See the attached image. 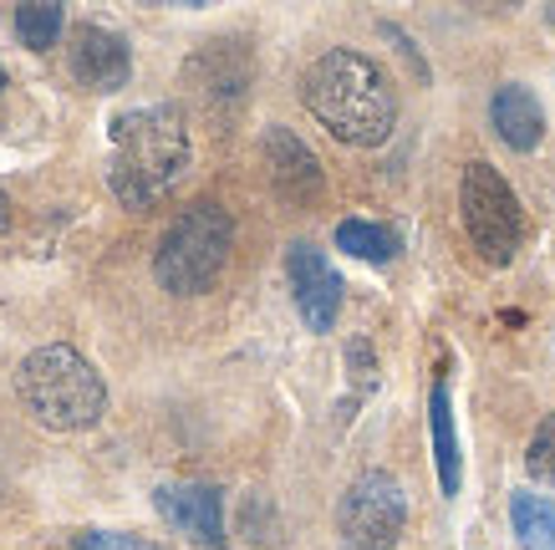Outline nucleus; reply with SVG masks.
<instances>
[{
  "instance_id": "7ed1b4c3",
  "label": "nucleus",
  "mask_w": 555,
  "mask_h": 550,
  "mask_svg": "<svg viewBox=\"0 0 555 550\" xmlns=\"http://www.w3.org/2000/svg\"><path fill=\"white\" fill-rule=\"evenodd\" d=\"M16 393L26 402V413L36 423H47L56 434H72V429H92L107 408V383L102 372L87 362L77 347H36L26 362L16 367Z\"/></svg>"
},
{
  "instance_id": "0eeeda50",
  "label": "nucleus",
  "mask_w": 555,
  "mask_h": 550,
  "mask_svg": "<svg viewBox=\"0 0 555 550\" xmlns=\"http://www.w3.org/2000/svg\"><path fill=\"white\" fill-rule=\"evenodd\" d=\"M286 281L296 296V311L311 332H332L341 311V276L332 270V260L311 245V240H291L286 245Z\"/></svg>"
},
{
  "instance_id": "f8f14e48",
  "label": "nucleus",
  "mask_w": 555,
  "mask_h": 550,
  "mask_svg": "<svg viewBox=\"0 0 555 550\" xmlns=\"http://www.w3.org/2000/svg\"><path fill=\"white\" fill-rule=\"evenodd\" d=\"M428 429H434L438 489L454 500L459 479H464V459H459V434H454V402H449V387L443 383H434V393H428Z\"/></svg>"
},
{
  "instance_id": "dca6fc26",
  "label": "nucleus",
  "mask_w": 555,
  "mask_h": 550,
  "mask_svg": "<svg viewBox=\"0 0 555 550\" xmlns=\"http://www.w3.org/2000/svg\"><path fill=\"white\" fill-rule=\"evenodd\" d=\"M525 469L530 479H540L545 489H555V413H545L530 434V449H525Z\"/></svg>"
},
{
  "instance_id": "6e6552de",
  "label": "nucleus",
  "mask_w": 555,
  "mask_h": 550,
  "mask_svg": "<svg viewBox=\"0 0 555 550\" xmlns=\"http://www.w3.org/2000/svg\"><path fill=\"white\" fill-rule=\"evenodd\" d=\"M260 158H266V174H270V189L281 194L286 204L306 209V204L321 200V189H326V174H321V158L306 149L301 138L281 128V123H270L266 138H260Z\"/></svg>"
},
{
  "instance_id": "9b49d317",
  "label": "nucleus",
  "mask_w": 555,
  "mask_h": 550,
  "mask_svg": "<svg viewBox=\"0 0 555 550\" xmlns=\"http://www.w3.org/2000/svg\"><path fill=\"white\" fill-rule=\"evenodd\" d=\"M489 123H494V133L505 138L515 153L540 149V138H545V107H540V98L525 82L494 87V98H489Z\"/></svg>"
},
{
  "instance_id": "1a4fd4ad",
  "label": "nucleus",
  "mask_w": 555,
  "mask_h": 550,
  "mask_svg": "<svg viewBox=\"0 0 555 550\" xmlns=\"http://www.w3.org/2000/svg\"><path fill=\"white\" fill-rule=\"evenodd\" d=\"M67 67L72 77L92 92H118L128 87L133 77V51L122 41L118 31H107V26H77L72 31V47H67Z\"/></svg>"
},
{
  "instance_id": "f3484780",
  "label": "nucleus",
  "mask_w": 555,
  "mask_h": 550,
  "mask_svg": "<svg viewBox=\"0 0 555 550\" xmlns=\"http://www.w3.org/2000/svg\"><path fill=\"white\" fill-rule=\"evenodd\" d=\"M77 550H164L143 540V535H118V530H82L77 535Z\"/></svg>"
},
{
  "instance_id": "20e7f679",
  "label": "nucleus",
  "mask_w": 555,
  "mask_h": 550,
  "mask_svg": "<svg viewBox=\"0 0 555 550\" xmlns=\"http://www.w3.org/2000/svg\"><path fill=\"white\" fill-rule=\"evenodd\" d=\"M230 251H235L230 209L215 200H199L164 230L158 251H153V281L173 291V296H199L224 276Z\"/></svg>"
},
{
  "instance_id": "6ab92c4d",
  "label": "nucleus",
  "mask_w": 555,
  "mask_h": 550,
  "mask_svg": "<svg viewBox=\"0 0 555 550\" xmlns=\"http://www.w3.org/2000/svg\"><path fill=\"white\" fill-rule=\"evenodd\" d=\"M5 225H11V200L0 194V230H5Z\"/></svg>"
},
{
  "instance_id": "9d476101",
  "label": "nucleus",
  "mask_w": 555,
  "mask_h": 550,
  "mask_svg": "<svg viewBox=\"0 0 555 550\" xmlns=\"http://www.w3.org/2000/svg\"><path fill=\"white\" fill-rule=\"evenodd\" d=\"M153 504L194 546H209V550L224 546V495H219L215 484H164L153 495Z\"/></svg>"
},
{
  "instance_id": "412c9836",
  "label": "nucleus",
  "mask_w": 555,
  "mask_h": 550,
  "mask_svg": "<svg viewBox=\"0 0 555 550\" xmlns=\"http://www.w3.org/2000/svg\"><path fill=\"white\" fill-rule=\"evenodd\" d=\"M0 92H5V67H0Z\"/></svg>"
},
{
  "instance_id": "f03ea898",
  "label": "nucleus",
  "mask_w": 555,
  "mask_h": 550,
  "mask_svg": "<svg viewBox=\"0 0 555 550\" xmlns=\"http://www.w3.org/2000/svg\"><path fill=\"white\" fill-rule=\"evenodd\" d=\"M189 168V128L173 102H153L113 117V153H107V183L118 204L149 209L158 194H169Z\"/></svg>"
},
{
  "instance_id": "423d86ee",
  "label": "nucleus",
  "mask_w": 555,
  "mask_h": 550,
  "mask_svg": "<svg viewBox=\"0 0 555 550\" xmlns=\"http://www.w3.org/2000/svg\"><path fill=\"white\" fill-rule=\"evenodd\" d=\"M408 525L403 484L387 469H367L347 484L337 504V546L341 550H392Z\"/></svg>"
},
{
  "instance_id": "aec40b11",
  "label": "nucleus",
  "mask_w": 555,
  "mask_h": 550,
  "mask_svg": "<svg viewBox=\"0 0 555 550\" xmlns=\"http://www.w3.org/2000/svg\"><path fill=\"white\" fill-rule=\"evenodd\" d=\"M545 21H551V26H555V5H545Z\"/></svg>"
},
{
  "instance_id": "f257e3e1",
  "label": "nucleus",
  "mask_w": 555,
  "mask_h": 550,
  "mask_svg": "<svg viewBox=\"0 0 555 550\" xmlns=\"http://www.w3.org/2000/svg\"><path fill=\"white\" fill-rule=\"evenodd\" d=\"M301 102L321 128L352 149H377L398 128V92L387 72L362 51L332 47L301 77Z\"/></svg>"
},
{
  "instance_id": "39448f33",
  "label": "nucleus",
  "mask_w": 555,
  "mask_h": 550,
  "mask_svg": "<svg viewBox=\"0 0 555 550\" xmlns=\"http://www.w3.org/2000/svg\"><path fill=\"white\" fill-rule=\"evenodd\" d=\"M459 215H464V230H469L474 251L485 255L489 266H509L515 251L525 240V215L515 189L505 183V174L485 158L464 164V179H459Z\"/></svg>"
},
{
  "instance_id": "2eb2a0df",
  "label": "nucleus",
  "mask_w": 555,
  "mask_h": 550,
  "mask_svg": "<svg viewBox=\"0 0 555 550\" xmlns=\"http://www.w3.org/2000/svg\"><path fill=\"white\" fill-rule=\"evenodd\" d=\"M62 26H67V5H56V0H26V5H16L21 47H31V51L56 47Z\"/></svg>"
},
{
  "instance_id": "a211bd4d",
  "label": "nucleus",
  "mask_w": 555,
  "mask_h": 550,
  "mask_svg": "<svg viewBox=\"0 0 555 550\" xmlns=\"http://www.w3.org/2000/svg\"><path fill=\"white\" fill-rule=\"evenodd\" d=\"M347 362H352L357 393H372V387H377V357H372L367 342H352V347H347Z\"/></svg>"
},
{
  "instance_id": "ddd939ff",
  "label": "nucleus",
  "mask_w": 555,
  "mask_h": 550,
  "mask_svg": "<svg viewBox=\"0 0 555 550\" xmlns=\"http://www.w3.org/2000/svg\"><path fill=\"white\" fill-rule=\"evenodd\" d=\"M337 251L357 255V260H372V266H387V260H398L403 240L387 230V225H372V219H341L337 225Z\"/></svg>"
},
{
  "instance_id": "4468645a",
  "label": "nucleus",
  "mask_w": 555,
  "mask_h": 550,
  "mask_svg": "<svg viewBox=\"0 0 555 550\" xmlns=\"http://www.w3.org/2000/svg\"><path fill=\"white\" fill-rule=\"evenodd\" d=\"M509 520H515L520 550H555V500L525 489V495L509 500Z\"/></svg>"
}]
</instances>
